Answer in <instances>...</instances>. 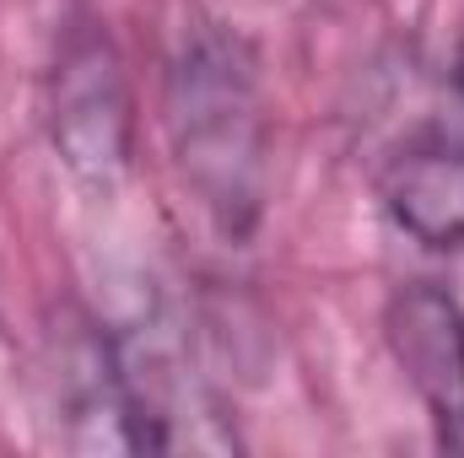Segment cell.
I'll return each mask as SVG.
<instances>
[{
    "label": "cell",
    "mask_w": 464,
    "mask_h": 458,
    "mask_svg": "<svg viewBox=\"0 0 464 458\" xmlns=\"http://www.w3.org/2000/svg\"><path fill=\"white\" fill-rule=\"evenodd\" d=\"M168 135L184 184L227 237L259 222L270 189V119L243 38L195 33L168 76Z\"/></svg>",
    "instance_id": "6da1fadb"
},
{
    "label": "cell",
    "mask_w": 464,
    "mask_h": 458,
    "mask_svg": "<svg viewBox=\"0 0 464 458\" xmlns=\"http://www.w3.org/2000/svg\"><path fill=\"white\" fill-rule=\"evenodd\" d=\"M130 81L114 38L98 16L65 22L49 65V140L65 157V167L87 184H114L130 162Z\"/></svg>",
    "instance_id": "7a4b0ae2"
},
{
    "label": "cell",
    "mask_w": 464,
    "mask_h": 458,
    "mask_svg": "<svg viewBox=\"0 0 464 458\" xmlns=\"http://www.w3.org/2000/svg\"><path fill=\"white\" fill-rule=\"evenodd\" d=\"M383 340L394 367L432 415L449 453H464V308L438 281H405L383 302Z\"/></svg>",
    "instance_id": "3957f363"
},
{
    "label": "cell",
    "mask_w": 464,
    "mask_h": 458,
    "mask_svg": "<svg viewBox=\"0 0 464 458\" xmlns=\"http://www.w3.org/2000/svg\"><path fill=\"white\" fill-rule=\"evenodd\" d=\"M44 383H49V421L60 426L65 448L140 453L135 405H130V388H124L119 345L109 335H98L92 324L54 335L49 361H44Z\"/></svg>",
    "instance_id": "277c9868"
},
{
    "label": "cell",
    "mask_w": 464,
    "mask_h": 458,
    "mask_svg": "<svg viewBox=\"0 0 464 458\" xmlns=\"http://www.w3.org/2000/svg\"><path fill=\"white\" fill-rule=\"evenodd\" d=\"M378 200L421 248L464 253V119L405 135L378 173Z\"/></svg>",
    "instance_id": "5b68a950"
},
{
    "label": "cell",
    "mask_w": 464,
    "mask_h": 458,
    "mask_svg": "<svg viewBox=\"0 0 464 458\" xmlns=\"http://www.w3.org/2000/svg\"><path fill=\"white\" fill-rule=\"evenodd\" d=\"M459 92H464V71H459Z\"/></svg>",
    "instance_id": "8992f818"
}]
</instances>
